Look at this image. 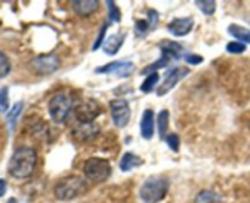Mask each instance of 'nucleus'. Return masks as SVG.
<instances>
[{
    "label": "nucleus",
    "mask_w": 250,
    "mask_h": 203,
    "mask_svg": "<svg viewBox=\"0 0 250 203\" xmlns=\"http://www.w3.org/2000/svg\"><path fill=\"white\" fill-rule=\"evenodd\" d=\"M37 164V153L31 147H20L9 161V173L15 179H27L33 174Z\"/></svg>",
    "instance_id": "1"
},
{
    "label": "nucleus",
    "mask_w": 250,
    "mask_h": 203,
    "mask_svg": "<svg viewBox=\"0 0 250 203\" xmlns=\"http://www.w3.org/2000/svg\"><path fill=\"white\" fill-rule=\"evenodd\" d=\"M167 191V179L161 175H153L144 181L139 190V196L146 203H158L166 197Z\"/></svg>",
    "instance_id": "2"
},
{
    "label": "nucleus",
    "mask_w": 250,
    "mask_h": 203,
    "mask_svg": "<svg viewBox=\"0 0 250 203\" xmlns=\"http://www.w3.org/2000/svg\"><path fill=\"white\" fill-rule=\"evenodd\" d=\"M88 185L84 179L80 176H66L61 179L55 186V196L60 201H71L87 192Z\"/></svg>",
    "instance_id": "3"
},
{
    "label": "nucleus",
    "mask_w": 250,
    "mask_h": 203,
    "mask_svg": "<svg viewBox=\"0 0 250 203\" xmlns=\"http://www.w3.org/2000/svg\"><path fill=\"white\" fill-rule=\"evenodd\" d=\"M72 107L73 100L71 95L67 93H59L49 100L48 110L53 121H55L56 124H62L67 119Z\"/></svg>",
    "instance_id": "4"
},
{
    "label": "nucleus",
    "mask_w": 250,
    "mask_h": 203,
    "mask_svg": "<svg viewBox=\"0 0 250 203\" xmlns=\"http://www.w3.org/2000/svg\"><path fill=\"white\" fill-rule=\"evenodd\" d=\"M83 171L88 180L93 182H103L111 175V165L106 159L93 157L85 160Z\"/></svg>",
    "instance_id": "5"
},
{
    "label": "nucleus",
    "mask_w": 250,
    "mask_h": 203,
    "mask_svg": "<svg viewBox=\"0 0 250 203\" xmlns=\"http://www.w3.org/2000/svg\"><path fill=\"white\" fill-rule=\"evenodd\" d=\"M110 112L114 125L119 129H124L129 124L131 120V108L128 102L124 98H116L110 100Z\"/></svg>",
    "instance_id": "6"
},
{
    "label": "nucleus",
    "mask_w": 250,
    "mask_h": 203,
    "mask_svg": "<svg viewBox=\"0 0 250 203\" xmlns=\"http://www.w3.org/2000/svg\"><path fill=\"white\" fill-rule=\"evenodd\" d=\"M75 113L80 124H92L99 116L100 105L94 99H87L77 105Z\"/></svg>",
    "instance_id": "7"
},
{
    "label": "nucleus",
    "mask_w": 250,
    "mask_h": 203,
    "mask_svg": "<svg viewBox=\"0 0 250 203\" xmlns=\"http://www.w3.org/2000/svg\"><path fill=\"white\" fill-rule=\"evenodd\" d=\"M189 72H190L189 68H185V66H178V68H172V70H170L167 72V75H166L164 82L161 83V85L159 86L158 90H156V94H158L159 97L166 95L168 92H171V90L176 87V85H177L181 80H183V78H185Z\"/></svg>",
    "instance_id": "8"
},
{
    "label": "nucleus",
    "mask_w": 250,
    "mask_h": 203,
    "mask_svg": "<svg viewBox=\"0 0 250 203\" xmlns=\"http://www.w3.org/2000/svg\"><path fill=\"white\" fill-rule=\"evenodd\" d=\"M60 59L58 55H41L31 61L32 70L39 75H50L60 68Z\"/></svg>",
    "instance_id": "9"
},
{
    "label": "nucleus",
    "mask_w": 250,
    "mask_h": 203,
    "mask_svg": "<svg viewBox=\"0 0 250 203\" xmlns=\"http://www.w3.org/2000/svg\"><path fill=\"white\" fill-rule=\"evenodd\" d=\"M134 71V63L132 61H126V60H117L112 61V63L106 64V65H103L100 68H95V72L97 73H111V75L117 76V77L126 78L133 73Z\"/></svg>",
    "instance_id": "10"
},
{
    "label": "nucleus",
    "mask_w": 250,
    "mask_h": 203,
    "mask_svg": "<svg viewBox=\"0 0 250 203\" xmlns=\"http://www.w3.org/2000/svg\"><path fill=\"white\" fill-rule=\"evenodd\" d=\"M194 27V19L193 17H180L173 19L167 24V29L175 37H185L190 33Z\"/></svg>",
    "instance_id": "11"
},
{
    "label": "nucleus",
    "mask_w": 250,
    "mask_h": 203,
    "mask_svg": "<svg viewBox=\"0 0 250 203\" xmlns=\"http://www.w3.org/2000/svg\"><path fill=\"white\" fill-rule=\"evenodd\" d=\"M126 36L127 33L120 31L117 32V33L111 34V36L107 37V38L105 39L104 44H103V50H104V53L110 56L116 55V54L119 53L120 49H121L122 44L126 41Z\"/></svg>",
    "instance_id": "12"
},
{
    "label": "nucleus",
    "mask_w": 250,
    "mask_h": 203,
    "mask_svg": "<svg viewBox=\"0 0 250 203\" xmlns=\"http://www.w3.org/2000/svg\"><path fill=\"white\" fill-rule=\"evenodd\" d=\"M155 130V114L151 109H146L143 112L141 120V134L144 139H151Z\"/></svg>",
    "instance_id": "13"
},
{
    "label": "nucleus",
    "mask_w": 250,
    "mask_h": 203,
    "mask_svg": "<svg viewBox=\"0 0 250 203\" xmlns=\"http://www.w3.org/2000/svg\"><path fill=\"white\" fill-rule=\"evenodd\" d=\"M73 11L80 16H88L93 14L99 7V1L97 0H75L71 2Z\"/></svg>",
    "instance_id": "14"
},
{
    "label": "nucleus",
    "mask_w": 250,
    "mask_h": 203,
    "mask_svg": "<svg viewBox=\"0 0 250 203\" xmlns=\"http://www.w3.org/2000/svg\"><path fill=\"white\" fill-rule=\"evenodd\" d=\"M160 49L163 55L168 56L171 60H180L183 55V46L173 41H164L160 43Z\"/></svg>",
    "instance_id": "15"
},
{
    "label": "nucleus",
    "mask_w": 250,
    "mask_h": 203,
    "mask_svg": "<svg viewBox=\"0 0 250 203\" xmlns=\"http://www.w3.org/2000/svg\"><path fill=\"white\" fill-rule=\"evenodd\" d=\"M73 134L81 141H89L99 134V127L94 122H92V124H78Z\"/></svg>",
    "instance_id": "16"
},
{
    "label": "nucleus",
    "mask_w": 250,
    "mask_h": 203,
    "mask_svg": "<svg viewBox=\"0 0 250 203\" xmlns=\"http://www.w3.org/2000/svg\"><path fill=\"white\" fill-rule=\"evenodd\" d=\"M159 22V14L155 10H149L148 11V20H138L136 22V31L138 34H146L150 28L156 27Z\"/></svg>",
    "instance_id": "17"
},
{
    "label": "nucleus",
    "mask_w": 250,
    "mask_h": 203,
    "mask_svg": "<svg viewBox=\"0 0 250 203\" xmlns=\"http://www.w3.org/2000/svg\"><path fill=\"white\" fill-rule=\"evenodd\" d=\"M142 164H143V159L141 157L133 154L132 152H126L120 160V169L127 173V171H131L132 169L138 168Z\"/></svg>",
    "instance_id": "18"
},
{
    "label": "nucleus",
    "mask_w": 250,
    "mask_h": 203,
    "mask_svg": "<svg viewBox=\"0 0 250 203\" xmlns=\"http://www.w3.org/2000/svg\"><path fill=\"white\" fill-rule=\"evenodd\" d=\"M229 33L241 41V43L250 44V29L239 24L232 23L229 26Z\"/></svg>",
    "instance_id": "19"
},
{
    "label": "nucleus",
    "mask_w": 250,
    "mask_h": 203,
    "mask_svg": "<svg viewBox=\"0 0 250 203\" xmlns=\"http://www.w3.org/2000/svg\"><path fill=\"white\" fill-rule=\"evenodd\" d=\"M194 203H225V202L221 198V196L217 195V193L214 192V191L204 190V191H200V192L198 193Z\"/></svg>",
    "instance_id": "20"
},
{
    "label": "nucleus",
    "mask_w": 250,
    "mask_h": 203,
    "mask_svg": "<svg viewBox=\"0 0 250 203\" xmlns=\"http://www.w3.org/2000/svg\"><path fill=\"white\" fill-rule=\"evenodd\" d=\"M170 61L171 59L168 58V56L163 55V54H161V58L159 59V60H156L155 63L150 64V65H148L146 68H144L143 70L141 71V75H150V73L158 72V70L167 66L168 64H170Z\"/></svg>",
    "instance_id": "21"
},
{
    "label": "nucleus",
    "mask_w": 250,
    "mask_h": 203,
    "mask_svg": "<svg viewBox=\"0 0 250 203\" xmlns=\"http://www.w3.org/2000/svg\"><path fill=\"white\" fill-rule=\"evenodd\" d=\"M168 120H170V114H168V110L164 109L159 113L158 115V130H159V136L161 139H165L166 132L168 129Z\"/></svg>",
    "instance_id": "22"
},
{
    "label": "nucleus",
    "mask_w": 250,
    "mask_h": 203,
    "mask_svg": "<svg viewBox=\"0 0 250 203\" xmlns=\"http://www.w3.org/2000/svg\"><path fill=\"white\" fill-rule=\"evenodd\" d=\"M159 80H160V76H159L158 72L150 73V75H149L148 77H146V80H144V82L142 83L141 90L143 93L153 92L154 88H155V86L158 85Z\"/></svg>",
    "instance_id": "23"
},
{
    "label": "nucleus",
    "mask_w": 250,
    "mask_h": 203,
    "mask_svg": "<svg viewBox=\"0 0 250 203\" xmlns=\"http://www.w3.org/2000/svg\"><path fill=\"white\" fill-rule=\"evenodd\" d=\"M194 4L207 16H211L216 11V2L212 1V0H197V1H194Z\"/></svg>",
    "instance_id": "24"
},
{
    "label": "nucleus",
    "mask_w": 250,
    "mask_h": 203,
    "mask_svg": "<svg viewBox=\"0 0 250 203\" xmlns=\"http://www.w3.org/2000/svg\"><path fill=\"white\" fill-rule=\"evenodd\" d=\"M22 109H23V103L17 102V103H15V105L12 107V109L10 110L9 114L6 115V119H7V121L10 122L11 130L15 127V124H16V121H17V119H19L20 114H21Z\"/></svg>",
    "instance_id": "25"
},
{
    "label": "nucleus",
    "mask_w": 250,
    "mask_h": 203,
    "mask_svg": "<svg viewBox=\"0 0 250 203\" xmlns=\"http://www.w3.org/2000/svg\"><path fill=\"white\" fill-rule=\"evenodd\" d=\"M106 6H107V11H109L110 21H114V22L121 21V11H120V9L117 7V5L115 4V1L107 0Z\"/></svg>",
    "instance_id": "26"
},
{
    "label": "nucleus",
    "mask_w": 250,
    "mask_h": 203,
    "mask_svg": "<svg viewBox=\"0 0 250 203\" xmlns=\"http://www.w3.org/2000/svg\"><path fill=\"white\" fill-rule=\"evenodd\" d=\"M11 71V63L2 51H0V78L6 77Z\"/></svg>",
    "instance_id": "27"
},
{
    "label": "nucleus",
    "mask_w": 250,
    "mask_h": 203,
    "mask_svg": "<svg viewBox=\"0 0 250 203\" xmlns=\"http://www.w3.org/2000/svg\"><path fill=\"white\" fill-rule=\"evenodd\" d=\"M9 88H0V113H6L9 109Z\"/></svg>",
    "instance_id": "28"
},
{
    "label": "nucleus",
    "mask_w": 250,
    "mask_h": 203,
    "mask_svg": "<svg viewBox=\"0 0 250 203\" xmlns=\"http://www.w3.org/2000/svg\"><path fill=\"white\" fill-rule=\"evenodd\" d=\"M165 142L167 143V146L170 147L173 152H176V153H177V152L180 151L181 141H180V137H178V135L167 134L165 137Z\"/></svg>",
    "instance_id": "29"
},
{
    "label": "nucleus",
    "mask_w": 250,
    "mask_h": 203,
    "mask_svg": "<svg viewBox=\"0 0 250 203\" xmlns=\"http://www.w3.org/2000/svg\"><path fill=\"white\" fill-rule=\"evenodd\" d=\"M227 51L231 54H242L247 50V45L241 42H229L226 46Z\"/></svg>",
    "instance_id": "30"
},
{
    "label": "nucleus",
    "mask_w": 250,
    "mask_h": 203,
    "mask_svg": "<svg viewBox=\"0 0 250 203\" xmlns=\"http://www.w3.org/2000/svg\"><path fill=\"white\" fill-rule=\"evenodd\" d=\"M107 26H109V24H107V23H104V24H103L102 29H100V33H99V36H98L97 41H95L94 45H93V50H97V49H99L100 46H102L103 44H104L105 39H106V38H105V34H106V31H107Z\"/></svg>",
    "instance_id": "31"
},
{
    "label": "nucleus",
    "mask_w": 250,
    "mask_h": 203,
    "mask_svg": "<svg viewBox=\"0 0 250 203\" xmlns=\"http://www.w3.org/2000/svg\"><path fill=\"white\" fill-rule=\"evenodd\" d=\"M183 58H185L186 63L190 64V65H199V64H202L204 61V58L198 55V54H185Z\"/></svg>",
    "instance_id": "32"
},
{
    "label": "nucleus",
    "mask_w": 250,
    "mask_h": 203,
    "mask_svg": "<svg viewBox=\"0 0 250 203\" xmlns=\"http://www.w3.org/2000/svg\"><path fill=\"white\" fill-rule=\"evenodd\" d=\"M5 192H6V181L4 179H0V197H2Z\"/></svg>",
    "instance_id": "33"
},
{
    "label": "nucleus",
    "mask_w": 250,
    "mask_h": 203,
    "mask_svg": "<svg viewBox=\"0 0 250 203\" xmlns=\"http://www.w3.org/2000/svg\"><path fill=\"white\" fill-rule=\"evenodd\" d=\"M6 203H17V201H16V198H14V197H11L10 198L9 201H7Z\"/></svg>",
    "instance_id": "34"
}]
</instances>
